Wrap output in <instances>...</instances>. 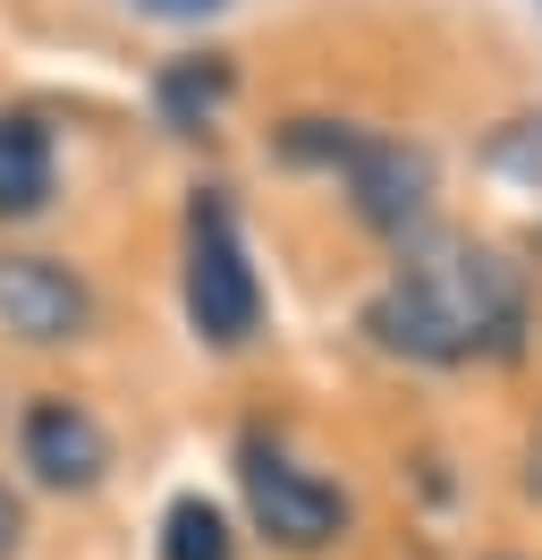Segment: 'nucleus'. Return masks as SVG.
Masks as SVG:
<instances>
[{
    "label": "nucleus",
    "instance_id": "nucleus-12",
    "mask_svg": "<svg viewBox=\"0 0 542 560\" xmlns=\"http://www.w3.org/2000/svg\"><path fill=\"white\" fill-rule=\"evenodd\" d=\"M526 492L542 501V424H534V442H526Z\"/></svg>",
    "mask_w": 542,
    "mask_h": 560
},
{
    "label": "nucleus",
    "instance_id": "nucleus-6",
    "mask_svg": "<svg viewBox=\"0 0 542 560\" xmlns=\"http://www.w3.org/2000/svg\"><path fill=\"white\" fill-rule=\"evenodd\" d=\"M17 442H26V467L51 492H94L102 476H110V433H102L94 408H76V399H34Z\"/></svg>",
    "mask_w": 542,
    "mask_h": 560
},
{
    "label": "nucleus",
    "instance_id": "nucleus-3",
    "mask_svg": "<svg viewBox=\"0 0 542 560\" xmlns=\"http://www.w3.org/2000/svg\"><path fill=\"white\" fill-rule=\"evenodd\" d=\"M187 323L203 349H246L263 331V280L246 264V230L221 187H196L187 205Z\"/></svg>",
    "mask_w": 542,
    "mask_h": 560
},
{
    "label": "nucleus",
    "instance_id": "nucleus-5",
    "mask_svg": "<svg viewBox=\"0 0 542 560\" xmlns=\"http://www.w3.org/2000/svg\"><path fill=\"white\" fill-rule=\"evenodd\" d=\"M0 331H17L34 349L85 340L94 331V289L60 255H0Z\"/></svg>",
    "mask_w": 542,
    "mask_h": 560
},
{
    "label": "nucleus",
    "instance_id": "nucleus-9",
    "mask_svg": "<svg viewBox=\"0 0 542 560\" xmlns=\"http://www.w3.org/2000/svg\"><path fill=\"white\" fill-rule=\"evenodd\" d=\"M162 560H237L229 510L203 501V492H178V501L162 510Z\"/></svg>",
    "mask_w": 542,
    "mask_h": 560
},
{
    "label": "nucleus",
    "instance_id": "nucleus-1",
    "mask_svg": "<svg viewBox=\"0 0 542 560\" xmlns=\"http://www.w3.org/2000/svg\"><path fill=\"white\" fill-rule=\"evenodd\" d=\"M365 340L406 365H474L526 349V272L500 246L433 238L365 298Z\"/></svg>",
    "mask_w": 542,
    "mask_h": 560
},
{
    "label": "nucleus",
    "instance_id": "nucleus-11",
    "mask_svg": "<svg viewBox=\"0 0 542 560\" xmlns=\"http://www.w3.org/2000/svg\"><path fill=\"white\" fill-rule=\"evenodd\" d=\"M17 544H26V501L0 485V560H17Z\"/></svg>",
    "mask_w": 542,
    "mask_h": 560
},
{
    "label": "nucleus",
    "instance_id": "nucleus-8",
    "mask_svg": "<svg viewBox=\"0 0 542 560\" xmlns=\"http://www.w3.org/2000/svg\"><path fill=\"white\" fill-rule=\"evenodd\" d=\"M51 205V128L26 110H0V221Z\"/></svg>",
    "mask_w": 542,
    "mask_h": 560
},
{
    "label": "nucleus",
    "instance_id": "nucleus-2",
    "mask_svg": "<svg viewBox=\"0 0 542 560\" xmlns=\"http://www.w3.org/2000/svg\"><path fill=\"white\" fill-rule=\"evenodd\" d=\"M271 144H280V162L347 178V205L373 238H415L424 212H433V153L406 137H373V128H347V119H288Z\"/></svg>",
    "mask_w": 542,
    "mask_h": 560
},
{
    "label": "nucleus",
    "instance_id": "nucleus-7",
    "mask_svg": "<svg viewBox=\"0 0 542 560\" xmlns=\"http://www.w3.org/2000/svg\"><path fill=\"white\" fill-rule=\"evenodd\" d=\"M237 94V69L229 51H187V60H169L162 77H153V110H162L178 137H196L203 119H221V103Z\"/></svg>",
    "mask_w": 542,
    "mask_h": 560
},
{
    "label": "nucleus",
    "instance_id": "nucleus-10",
    "mask_svg": "<svg viewBox=\"0 0 542 560\" xmlns=\"http://www.w3.org/2000/svg\"><path fill=\"white\" fill-rule=\"evenodd\" d=\"M144 18H169V26H203V18H221L229 0H136Z\"/></svg>",
    "mask_w": 542,
    "mask_h": 560
},
{
    "label": "nucleus",
    "instance_id": "nucleus-4",
    "mask_svg": "<svg viewBox=\"0 0 542 560\" xmlns=\"http://www.w3.org/2000/svg\"><path fill=\"white\" fill-rule=\"evenodd\" d=\"M237 492H246V518L263 526L280 552H322V544H339V526H347L339 485H322L314 467H297V458L271 451V442H237Z\"/></svg>",
    "mask_w": 542,
    "mask_h": 560
}]
</instances>
